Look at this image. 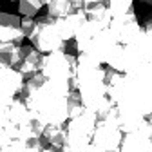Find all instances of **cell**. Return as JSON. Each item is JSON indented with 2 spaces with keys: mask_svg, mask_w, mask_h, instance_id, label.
Returning <instances> with one entry per match:
<instances>
[{
  "mask_svg": "<svg viewBox=\"0 0 152 152\" xmlns=\"http://www.w3.org/2000/svg\"><path fill=\"white\" fill-rule=\"evenodd\" d=\"M96 127V114L85 107L80 116L67 121V143L62 152H83L89 145H92V136Z\"/></svg>",
  "mask_w": 152,
  "mask_h": 152,
  "instance_id": "1",
  "label": "cell"
},
{
  "mask_svg": "<svg viewBox=\"0 0 152 152\" xmlns=\"http://www.w3.org/2000/svg\"><path fill=\"white\" fill-rule=\"evenodd\" d=\"M29 42L36 51L42 54H51V53H67V42L62 40V36L56 29V18L45 15L36 18V27Z\"/></svg>",
  "mask_w": 152,
  "mask_h": 152,
  "instance_id": "2",
  "label": "cell"
},
{
  "mask_svg": "<svg viewBox=\"0 0 152 152\" xmlns=\"http://www.w3.org/2000/svg\"><path fill=\"white\" fill-rule=\"evenodd\" d=\"M123 130L118 125V107L114 109L112 116L105 121H98V127L92 136V145L102 152H118L123 143Z\"/></svg>",
  "mask_w": 152,
  "mask_h": 152,
  "instance_id": "3",
  "label": "cell"
},
{
  "mask_svg": "<svg viewBox=\"0 0 152 152\" xmlns=\"http://www.w3.org/2000/svg\"><path fill=\"white\" fill-rule=\"evenodd\" d=\"M78 69V58L76 54L69 53H51L44 56L42 74L47 80H58V82H69L72 74H76Z\"/></svg>",
  "mask_w": 152,
  "mask_h": 152,
  "instance_id": "4",
  "label": "cell"
},
{
  "mask_svg": "<svg viewBox=\"0 0 152 152\" xmlns=\"http://www.w3.org/2000/svg\"><path fill=\"white\" fill-rule=\"evenodd\" d=\"M109 31H110L116 44L130 45L141 34L143 27L140 26L136 11H134V13H129V15H123V16H114L110 26H109Z\"/></svg>",
  "mask_w": 152,
  "mask_h": 152,
  "instance_id": "5",
  "label": "cell"
},
{
  "mask_svg": "<svg viewBox=\"0 0 152 152\" xmlns=\"http://www.w3.org/2000/svg\"><path fill=\"white\" fill-rule=\"evenodd\" d=\"M26 36L22 33V18L2 11L0 13V45H24Z\"/></svg>",
  "mask_w": 152,
  "mask_h": 152,
  "instance_id": "6",
  "label": "cell"
},
{
  "mask_svg": "<svg viewBox=\"0 0 152 152\" xmlns=\"http://www.w3.org/2000/svg\"><path fill=\"white\" fill-rule=\"evenodd\" d=\"M44 56L40 51H36L33 45H22V54H20V62L15 67L18 72H22L26 78L42 72V65H44Z\"/></svg>",
  "mask_w": 152,
  "mask_h": 152,
  "instance_id": "7",
  "label": "cell"
},
{
  "mask_svg": "<svg viewBox=\"0 0 152 152\" xmlns=\"http://www.w3.org/2000/svg\"><path fill=\"white\" fill-rule=\"evenodd\" d=\"M87 22V16H85V11H76L69 16H64V18H56V29H58L60 36L64 42H69V40H74L78 31L82 29V26Z\"/></svg>",
  "mask_w": 152,
  "mask_h": 152,
  "instance_id": "8",
  "label": "cell"
},
{
  "mask_svg": "<svg viewBox=\"0 0 152 152\" xmlns=\"http://www.w3.org/2000/svg\"><path fill=\"white\" fill-rule=\"evenodd\" d=\"M121 152H152V138L141 129L136 132H129L123 138Z\"/></svg>",
  "mask_w": 152,
  "mask_h": 152,
  "instance_id": "9",
  "label": "cell"
},
{
  "mask_svg": "<svg viewBox=\"0 0 152 152\" xmlns=\"http://www.w3.org/2000/svg\"><path fill=\"white\" fill-rule=\"evenodd\" d=\"M103 29L98 26V24H94V22H85L82 26V29L78 31V34H76L74 38V47H76V54H82V53H87L92 45V42L96 40V36L102 33Z\"/></svg>",
  "mask_w": 152,
  "mask_h": 152,
  "instance_id": "10",
  "label": "cell"
},
{
  "mask_svg": "<svg viewBox=\"0 0 152 152\" xmlns=\"http://www.w3.org/2000/svg\"><path fill=\"white\" fill-rule=\"evenodd\" d=\"M85 11V16H87V20L89 22H94V24H98L102 29H109L110 22H112V13L110 9L107 7L105 2H94V4H85L83 7Z\"/></svg>",
  "mask_w": 152,
  "mask_h": 152,
  "instance_id": "11",
  "label": "cell"
},
{
  "mask_svg": "<svg viewBox=\"0 0 152 152\" xmlns=\"http://www.w3.org/2000/svg\"><path fill=\"white\" fill-rule=\"evenodd\" d=\"M42 141L45 147H51L54 150H64L67 143V125H45Z\"/></svg>",
  "mask_w": 152,
  "mask_h": 152,
  "instance_id": "12",
  "label": "cell"
},
{
  "mask_svg": "<svg viewBox=\"0 0 152 152\" xmlns=\"http://www.w3.org/2000/svg\"><path fill=\"white\" fill-rule=\"evenodd\" d=\"M85 110V105H83V100L80 96L78 91H71L69 96H67V114H69V120L80 116V114Z\"/></svg>",
  "mask_w": 152,
  "mask_h": 152,
  "instance_id": "13",
  "label": "cell"
},
{
  "mask_svg": "<svg viewBox=\"0 0 152 152\" xmlns=\"http://www.w3.org/2000/svg\"><path fill=\"white\" fill-rule=\"evenodd\" d=\"M105 4L110 9L112 16H123L134 13V0H107Z\"/></svg>",
  "mask_w": 152,
  "mask_h": 152,
  "instance_id": "14",
  "label": "cell"
},
{
  "mask_svg": "<svg viewBox=\"0 0 152 152\" xmlns=\"http://www.w3.org/2000/svg\"><path fill=\"white\" fill-rule=\"evenodd\" d=\"M9 120H7V114H0V150H2L11 140V132H9Z\"/></svg>",
  "mask_w": 152,
  "mask_h": 152,
  "instance_id": "15",
  "label": "cell"
},
{
  "mask_svg": "<svg viewBox=\"0 0 152 152\" xmlns=\"http://www.w3.org/2000/svg\"><path fill=\"white\" fill-rule=\"evenodd\" d=\"M34 27H36V18H22V33L27 40L33 36Z\"/></svg>",
  "mask_w": 152,
  "mask_h": 152,
  "instance_id": "16",
  "label": "cell"
},
{
  "mask_svg": "<svg viewBox=\"0 0 152 152\" xmlns=\"http://www.w3.org/2000/svg\"><path fill=\"white\" fill-rule=\"evenodd\" d=\"M27 2H29V4H33L36 9H42L44 6H47V4L51 2V0H27Z\"/></svg>",
  "mask_w": 152,
  "mask_h": 152,
  "instance_id": "17",
  "label": "cell"
},
{
  "mask_svg": "<svg viewBox=\"0 0 152 152\" xmlns=\"http://www.w3.org/2000/svg\"><path fill=\"white\" fill-rule=\"evenodd\" d=\"M143 29H145V31H152V16L145 20V24H143Z\"/></svg>",
  "mask_w": 152,
  "mask_h": 152,
  "instance_id": "18",
  "label": "cell"
},
{
  "mask_svg": "<svg viewBox=\"0 0 152 152\" xmlns=\"http://www.w3.org/2000/svg\"><path fill=\"white\" fill-rule=\"evenodd\" d=\"M143 4H147V6H152V0H141Z\"/></svg>",
  "mask_w": 152,
  "mask_h": 152,
  "instance_id": "19",
  "label": "cell"
},
{
  "mask_svg": "<svg viewBox=\"0 0 152 152\" xmlns=\"http://www.w3.org/2000/svg\"><path fill=\"white\" fill-rule=\"evenodd\" d=\"M9 2H22V0H9Z\"/></svg>",
  "mask_w": 152,
  "mask_h": 152,
  "instance_id": "20",
  "label": "cell"
},
{
  "mask_svg": "<svg viewBox=\"0 0 152 152\" xmlns=\"http://www.w3.org/2000/svg\"><path fill=\"white\" fill-rule=\"evenodd\" d=\"M118 152H121V150H118Z\"/></svg>",
  "mask_w": 152,
  "mask_h": 152,
  "instance_id": "21",
  "label": "cell"
}]
</instances>
